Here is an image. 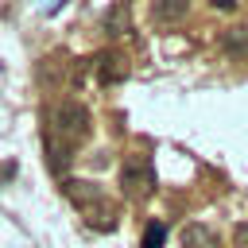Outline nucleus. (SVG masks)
Here are the masks:
<instances>
[{"mask_svg": "<svg viewBox=\"0 0 248 248\" xmlns=\"http://www.w3.org/2000/svg\"><path fill=\"white\" fill-rule=\"evenodd\" d=\"M93 128V116L81 101H58L50 108V136H58L62 143H81Z\"/></svg>", "mask_w": 248, "mask_h": 248, "instance_id": "f257e3e1", "label": "nucleus"}, {"mask_svg": "<svg viewBox=\"0 0 248 248\" xmlns=\"http://www.w3.org/2000/svg\"><path fill=\"white\" fill-rule=\"evenodd\" d=\"M151 190H155V167H151V159L128 155L120 163V194L132 198V202H143Z\"/></svg>", "mask_w": 248, "mask_h": 248, "instance_id": "f03ea898", "label": "nucleus"}, {"mask_svg": "<svg viewBox=\"0 0 248 248\" xmlns=\"http://www.w3.org/2000/svg\"><path fill=\"white\" fill-rule=\"evenodd\" d=\"M62 190H66V198H70L78 209H85V213H93V205H101V190H97V182L66 178V182H62Z\"/></svg>", "mask_w": 248, "mask_h": 248, "instance_id": "7ed1b4c3", "label": "nucleus"}, {"mask_svg": "<svg viewBox=\"0 0 248 248\" xmlns=\"http://www.w3.org/2000/svg\"><path fill=\"white\" fill-rule=\"evenodd\" d=\"M39 81H43L46 89H62V85L70 81V58H66V54L43 58V62H39Z\"/></svg>", "mask_w": 248, "mask_h": 248, "instance_id": "20e7f679", "label": "nucleus"}, {"mask_svg": "<svg viewBox=\"0 0 248 248\" xmlns=\"http://www.w3.org/2000/svg\"><path fill=\"white\" fill-rule=\"evenodd\" d=\"M190 16V0H151V23L174 27Z\"/></svg>", "mask_w": 248, "mask_h": 248, "instance_id": "39448f33", "label": "nucleus"}, {"mask_svg": "<svg viewBox=\"0 0 248 248\" xmlns=\"http://www.w3.org/2000/svg\"><path fill=\"white\" fill-rule=\"evenodd\" d=\"M182 248H221V236H217L209 225L190 221V225L182 229Z\"/></svg>", "mask_w": 248, "mask_h": 248, "instance_id": "423d86ee", "label": "nucleus"}, {"mask_svg": "<svg viewBox=\"0 0 248 248\" xmlns=\"http://www.w3.org/2000/svg\"><path fill=\"white\" fill-rule=\"evenodd\" d=\"M221 50L232 58H248V27H229L221 31Z\"/></svg>", "mask_w": 248, "mask_h": 248, "instance_id": "0eeeda50", "label": "nucleus"}, {"mask_svg": "<svg viewBox=\"0 0 248 248\" xmlns=\"http://www.w3.org/2000/svg\"><path fill=\"white\" fill-rule=\"evenodd\" d=\"M105 31H108L112 39L128 31V0H120V4H112V8L105 12Z\"/></svg>", "mask_w": 248, "mask_h": 248, "instance_id": "6e6552de", "label": "nucleus"}, {"mask_svg": "<svg viewBox=\"0 0 248 248\" xmlns=\"http://www.w3.org/2000/svg\"><path fill=\"white\" fill-rule=\"evenodd\" d=\"M93 66H97V78H101V81H116V78H124V62H120L116 54H101Z\"/></svg>", "mask_w": 248, "mask_h": 248, "instance_id": "1a4fd4ad", "label": "nucleus"}, {"mask_svg": "<svg viewBox=\"0 0 248 248\" xmlns=\"http://www.w3.org/2000/svg\"><path fill=\"white\" fill-rule=\"evenodd\" d=\"M167 244V225L163 221H147L143 229V248H163Z\"/></svg>", "mask_w": 248, "mask_h": 248, "instance_id": "9d476101", "label": "nucleus"}, {"mask_svg": "<svg viewBox=\"0 0 248 248\" xmlns=\"http://www.w3.org/2000/svg\"><path fill=\"white\" fill-rule=\"evenodd\" d=\"M232 244H236V248H248V221H240V225L232 229Z\"/></svg>", "mask_w": 248, "mask_h": 248, "instance_id": "9b49d317", "label": "nucleus"}, {"mask_svg": "<svg viewBox=\"0 0 248 248\" xmlns=\"http://www.w3.org/2000/svg\"><path fill=\"white\" fill-rule=\"evenodd\" d=\"M217 12H236V0H209Z\"/></svg>", "mask_w": 248, "mask_h": 248, "instance_id": "f8f14e48", "label": "nucleus"}]
</instances>
